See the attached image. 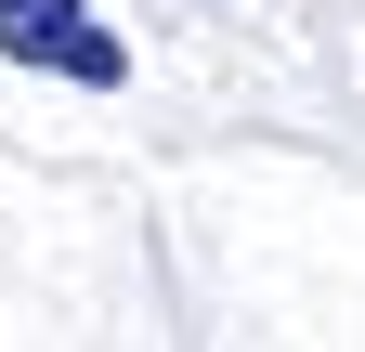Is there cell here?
Here are the masks:
<instances>
[{"label":"cell","instance_id":"6da1fadb","mask_svg":"<svg viewBox=\"0 0 365 352\" xmlns=\"http://www.w3.org/2000/svg\"><path fill=\"white\" fill-rule=\"evenodd\" d=\"M0 53L39 66V78H66V92H118V78H130L118 26L91 14V0H0Z\"/></svg>","mask_w":365,"mask_h":352}]
</instances>
